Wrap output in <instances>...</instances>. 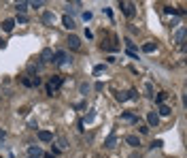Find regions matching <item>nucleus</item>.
Segmentation results:
<instances>
[{
    "label": "nucleus",
    "instance_id": "f257e3e1",
    "mask_svg": "<svg viewBox=\"0 0 187 158\" xmlns=\"http://www.w3.org/2000/svg\"><path fill=\"white\" fill-rule=\"evenodd\" d=\"M66 60H68V54L60 49V51L53 54V60H51V62H55V64H66Z\"/></svg>",
    "mask_w": 187,
    "mask_h": 158
},
{
    "label": "nucleus",
    "instance_id": "f03ea898",
    "mask_svg": "<svg viewBox=\"0 0 187 158\" xmlns=\"http://www.w3.org/2000/svg\"><path fill=\"white\" fill-rule=\"evenodd\" d=\"M147 124H149L151 128H155V126L160 124V115H157L155 111H149V113H147Z\"/></svg>",
    "mask_w": 187,
    "mask_h": 158
},
{
    "label": "nucleus",
    "instance_id": "7ed1b4c3",
    "mask_svg": "<svg viewBox=\"0 0 187 158\" xmlns=\"http://www.w3.org/2000/svg\"><path fill=\"white\" fill-rule=\"evenodd\" d=\"M175 43H179V45H181V49H185V28H181V30L176 32Z\"/></svg>",
    "mask_w": 187,
    "mask_h": 158
},
{
    "label": "nucleus",
    "instance_id": "20e7f679",
    "mask_svg": "<svg viewBox=\"0 0 187 158\" xmlns=\"http://www.w3.org/2000/svg\"><path fill=\"white\" fill-rule=\"evenodd\" d=\"M38 139H41L43 143H49V141H53V133H49V130H38Z\"/></svg>",
    "mask_w": 187,
    "mask_h": 158
},
{
    "label": "nucleus",
    "instance_id": "39448f33",
    "mask_svg": "<svg viewBox=\"0 0 187 158\" xmlns=\"http://www.w3.org/2000/svg\"><path fill=\"white\" fill-rule=\"evenodd\" d=\"M121 9H123V13L128 17H134V4L132 2H121Z\"/></svg>",
    "mask_w": 187,
    "mask_h": 158
},
{
    "label": "nucleus",
    "instance_id": "423d86ee",
    "mask_svg": "<svg viewBox=\"0 0 187 158\" xmlns=\"http://www.w3.org/2000/svg\"><path fill=\"white\" fill-rule=\"evenodd\" d=\"M28 154H30V158H41V156H43V150L36 147V145H30V147H28Z\"/></svg>",
    "mask_w": 187,
    "mask_h": 158
},
{
    "label": "nucleus",
    "instance_id": "0eeeda50",
    "mask_svg": "<svg viewBox=\"0 0 187 158\" xmlns=\"http://www.w3.org/2000/svg\"><path fill=\"white\" fill-rule=\"evenodd\" d=\"M121 120L130 122V124H138V118H136L134 113H128V111H126V113H121Z\"/></svg>",
    "mask_w": 187,
    "mask_h": 158
},
{
    "label": "nucleus",
    "instance_id": "6e6552de",
    "mask_svg": "<svg viewBox=\"0 0 187 158\" xmlns=\"http://www.w3.org/2000/svg\"><path fill=\"white\" fill-rule=\"evenodd\" d=\"M68 45H70V49H79V47H81V38H79V37H74V34H70Z\"/></svg>",
    "mask_w": 187,
    "mask_h": 158
},
{
    "label": "nucleus",
    "instance_id": "1a4fd4ad",
    "mask_svg": "<svg viewBox=\"0 0 187 158\" xmlns=\"http://www.w3.org/2000/svg\"><path fill=\"white\" fill-rule=\"evenodd\" d=\"M41 60L43 62H51L53 60V51H51V49H43V51H41Z\"/></svg>",
    "mask_w": 187,
    "mask_h": 158
},
{
    "label": "nucleus",
    "instance_id": "9d476101",
    "mask_svg": "<svg viewBox=\"0 0 187 158\" xmlns=\"http://www.w3.org/2000/svg\"><path fill=\"white\" fill-rule=\"evenodd\" d=\"M126 143L132 145V147H138L140 145V139H138V137H134V135H128V137H126Z\"/></svg>",
    "mask_w": 187,
    "mask_h": 158
},
{
    "label": "nucleus",
    "instance_id": "9b49d317",
    "mask_svg": "<svg viewBox=\"0 0 187 158\" xmlns=\"http://www.w3.org/2000/svg\"><path fill=\"white\" fill-rule=\"evenodd\" d=\"M62 24H64V28L72 30V28H74V19H72L70 15H64V17H62Z\"/></svg>",
    "mask_w": 187,
    "mask_h": 158
},
{
    "label": "nucleus",
    "instance_id": "f8f14e48",
    "mask_svg": "<svg viewBox=\"0 0 187 158\" xmlns=\"http://www.w3.org/2000/svg\"><path fill=\"white\" fill-rule=\"evenodd\" d=\"M13 28H15V19H4V22H2V30H4V32H11Z\"/></svg>",
    "mask_w": 187,
    "mask_h": 158
},
{
    "label": "nucleus",
    "instance_id": "ddd939ff",
    "mask_svg": "<svg viewBox=\"0 0 187 158\" xmlns=\"http://www.w3.org/2000/svg\"><path fill=\"white\" fill-rule=\"evenodd\" d=\"M49 85H51L53 90H58L60 85H62V77H60V75H53V77H51V81H49Z\"/></svg>",
    "mask_w": 187,
    "mask_h": 158
},
{
    "label": "nucleus",
    "instance_id": "4468645a",
    "mask_svg": "<svg viewBox=\"0 0 187 158\" xmlns=\"http://www.w3.org/2000/svg\"><path fill=\"white\" fill-rule=\"evenodd\" d=\"M43 22H45V24H53V22H55V15L49 13V11H45V13H43Z\"/></svg>",
    "mask_w": 187,
    "mask_h": 158
},
{
    "label": "nucleus",
    "instance_id": "2eb2a0df",
    "mask_svg": "<svg viewBox=\"0 0 187 158\" xmlns=\"http://www.w3.org/2000/svg\"><path fill=\"white\" fill-rule=\"evenodd\" d=\"M115 143H117V137L115 135H108L104 141V147H115Z\"/></svg>",
    "mask_w": 187,
    "mask_h": 158
},
{
    "label": "nucleus",
    "instance_id": "dca6fc26",
    "mask_svg": "<svg viewBox=\"0 0 187 158\" xmlns=\"http://www.w3.org/2000/svg\"><path fill=\"white\" fill-rule=\"evenodd\" d=\"M142 51H145V54H153V51H155V43H145V45H142Z\"/></svg>",
    "mask_w": 187,
    "mask_h": 158
},
{
    "label": "nucleus",
    "instance_id": "f3484780",
    "mask_svg": "<svg viewBox=\"0 0 187 158\" xmlns=\"http://www.w3.org/2000/svg\"><path fill=\"white\" fill-rule=\"evenodd\" d=\"M15 9H17V13H26L28 11V2H17Z\"/></svg>",
    "mask_w": 187,
    "mask_h": 158
},
{
    "label": "nucleus",
    "instance_id": "a211bd4d",
    "mask_svg": "<svg viewBox=\"0 0 187 158\" xmlns=\"http://www.w3.org/2000/svg\"><path fill=\"white\" fill-rule=\"evenodd\" d=\"M170 107H168V105H160V115H170Z\"/></svg>",
    "mask_w": 187,
    "mask_h": 158
},
{
    "label": "nucleus",
    "instance_id": "6ab92c4d",
    "mask_svg": "<svg viewBox=\"0 0 187 158\" xmlns=\"http://www.w3.org/2000/svg\"><path fill=\"white\" fill-rule=\"evenodd\" d=\"M128 92H117V100H119V103H123V100H128Z\"/></svg>",
    "mask_w": 187,
    "mask_h": 158
},
{
    "label": "nucleus",
    "instance_id": "aec40b11",
    "mask_svg": "<svg viewBox=\"0 0 187 158\" xmlns=\"http://www.w3.org/2000/svg\"><path fill=\"white\" fill-rule=\"evenodd\" d=\"M104 64H98V66H94V75H100V73H104Z\"/></svg>",
    "mask_w": 187,
    "mask_h": 158
},
{
    "label": "nucleus",
    "instance_id": "412c9836",
    "mask_svg": "<svg viewBox=\"0 0 187 158\" xmlns=\"http://www.w3.org/2000/svg\"><path fill=\"white\" fill-rule=\"evenodd\" d=\"M166 96H168V94H166V92H160V94H157V98H155V100H157V103H160V105H164V100H166Z\"/></svg>",
    "mask_w": 187,
    "mask_h": 158
},
{
    "label": "nucleus",
    "instance_id": "4be33fe9",
    "mask_svg": "<svg viewBox=\"0 0 187 158\" xmlns=\"http://www.w3.org/2000/svg\"><path fill=\"white\" fill-rule=\"evenodd\" d=\"M164 11L168 13V15H170V13H172V15H176V13H179V11L175 9V7H164Z\"/></svg>",
    "mask_w": 187,
    "mask_h": 158
},
{
    "label": "nucleus",
    "instance_id": "5701e85b",
    "mask_svg": "<svg viewBox=\"0 0 187 158\" xmlns=\"http://www.w3.org/2000/svg\"><path fill=\"white\" fill-rule=\"evenodd\" d=\"M30 81H32V85H41V77H38V75H32Z\"/></svg>",
    "mask_w": 187,
    "mask_h": 158
},
{
    "label": "nucleus",
    "instance_id": "b1692460",
    "mask_svg": "<svg viewBox=\"0 0 187 158\" xmlns=\"http://www.w3.org/2000/svg\"><path fill=\"white\" fill-rule=\"evenodd\" d=\"M58 143H60V147H68V141H66L64 137H60V139H58Z\"/></svg>",
    "mask_w": 187,
    "mask_h": 158
},
{
    "label": "nucleus",
    "instance_id": "393cba45",
    "mask_svg": "<svg viewBox=\"0 0 187 158\" xmlns=\"http://www.w3.org/2000/svg\"><path fill=\"white\" fill-rule=\"evenodd\" d=\"M145 90H147V94H149V96H153V85H151V84L145 85Z\"/></svg>",
    "mask_w": 187,
    "mask_h": 158
},
{
    "label": "nucleus",
    "instance_id": "a878e982",
    "mask_svg": "<svg viewBox=\"0 0 187 158\" xmlns=\"http://www.w3.org/2000/svg\"><path fill=\"white\" fill-rule=\"evenodd\" d=\"M83 19H85V22H89V19H92V13L85 11V13H83Z\"/></svg>",
    "mask_w": 187,
    "mask_h": 158
},
{
    "label": "nucleus",
    "instance_id": "bb28decb",
    "mask_svg": "<svg viewBox=\"0 0 187 158\" xmlns=\"http://www.w3.org/2000/svg\"><path fill=\"white\" fill-rule=\"evenodd\" d=\"M22 81H23V85H28V88H30V85H32V81H30V79H28V77H23Z\"/></svg>",
    "mask_w": 187,
    "mask_h": 158
},
{
    "label": "nucleus",
    "instance_id": "cd10ccee",
    "mask_svg": "<svg viewBox=\"0 0 187 158\" xmlns=\"http://www.w3.org/2000/svg\"><path fill=\"white\" fill-rule=\"evenodd\" d=\"M4 137H7V133H4V130H0V139H4Z\"/></svg>",
    "mask_w": 187,
    "mask_h": 158
},
{
    "label": "nucleus",
    "instance_id": "c85d7f7f",
    "mask_svg": "<svg viewBox=\"0 0 187 158\" xmlns=\"http://www.w3.org/2000/svg\"><path fill=\"white\" fill-rule=\"evenodd\" d=\"M45 158H53V156H51V154H45Z\"/></svg>",
    "mask_w": 187,
    "mask_h": 158
}]
</instances>
